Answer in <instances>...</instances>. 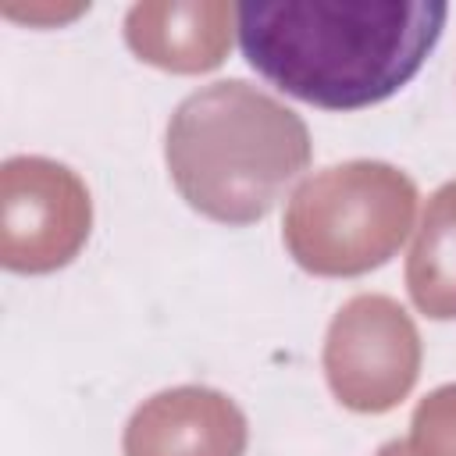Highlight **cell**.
Returning a JSON list of instances; mask_svg holds the SVG:
<instances>
[{
	"instance_id": "6da1fadb",
	"label": "cell",
	"mask_w": 456,
	"mask_h": 456,
	"mask_svg": "<svg viewBox=\"0 0 456 456\" xmlns=\"http://www.w3.org/2000/svg\"><path fill=\"white\" fill-rule=\"evenodd\" d=\"M445 14L435 0H278L239 4L235 28L267 82L328 110H356L420 71Z\"/></svg>"
},
{
	"instance_id": "9c48e42d",
	"label": "cell",
	"mask_w": 456,
	"mask_h": 456,
	"mask_svg": "<svg viewBox=\"0 0 456 456\" xmlns=\"http://www.w3.org/2000/svg\"><path fill=\"white\" fill-rule=\"evenodd\" d=\"M378 456H456V385H442L413 410L410 435L385 442Z\"/></svg>"
},
{
	"instance_id": "8992f818",
	"label": "cell",
	"mask_w": 456,
	"mask_h": 456,
	"mask_svg": "<svg viewBox=\"0 0 456 456\" xmlns=\"http://www.w3.org/2000/svg\"><path fill=\"white\" fill-rule=\"evenodd\" d=\"M121 445L125 456H242L246 417L224 392L178 385L132 413Z\"/></svg>"
},
{
	"instance_id": "277c9868",
	"label": "cell",
	"mask_w": 456,
	"mask_h": 456,
	"mask_svg": "<svg viewBox=\"0 0 456 456\" xmlns=\"http://www.w3.org/2000/svg\"><path fill=\"white\" fill-rule=\"evenodd\" d=\"M324 374L335 399L356 413L399 406L420 374V335L388 296H353L324 338Z\"/></svg>"
},
{
	"instance_id": "ba28073f",
	"label": "cell",
	"mask_w": 456,
	"mask_h": 456,
	"mask_svg": "<svg viewBox=\"0 0 456 456\" xmlns=\"http://www.w3.org/2000/svg\"><path fill=\"white\" fill-rule=\"evenodd\" d=\"M406 289L420 314L456 317V182H445L424 207L406 260Z\"/></svg>"
},
{
	"instance_id": "52a82bcc",
	"label": "cell",
	"mask_w": 456,
	"mask_h": 456,
	"mask_svg": "<svg viewBox=\"0 0 456 456\" xmlns=\"http://www.w3.org/2000/svg\"><path fill=\"white\" fill-rule=\"evenodd\" d=\"M235 7L221 0H146L125 18L132 53L153 68L200 75L232 50Z\"/></svg>"
},
{
	"instance_id": "7a4b0ae2",
	"label": "cell",
	"mask_w": 456,
	"mask_h": 456,
	"mask_svg": "<svg viewBox=\"0 0 456 456\" xmlns=\"http://www.w3.org/2000/svg\"><path fill=\"white\" fill-rule=\"evenodd\" d=\"M164 157L192 210L221 224H253L310 164V132L271 93L228 78L175 107Z\"/></svg>"
},
{
	"instance_id": "3957f363",
	"label": "cell",
	"mask_w": 456,
	"mask_h": 456,
	"mask_svg": "<svg viewBox=\"0 0 456 456\" xmlns=\"http://www.w3.org/2000/svg\"><path fill=\"white\" fill-rule=\"evenodd\" d=\"M413 182L381 160H346L310 175L289 200L285 246L310 274L349 278L381 267L410 235Z\"/></svg>"
},
{
	"instance_id": "5b68a950",
	"label": "cell",
	"mask_w": 456,
	"mask_h": 456,
	"mask_svg": "<svg viewBox=\"0 0 456 456\" xmlns=\"http://www.w3.org/2000/svg\"><path fill=\"white\" fill-rule=\"evenodd\" d=\"M86 182L50 157H11L0 167V264L18 274L64 267L89 239Z\"/></svg>"
}]
</instances>
